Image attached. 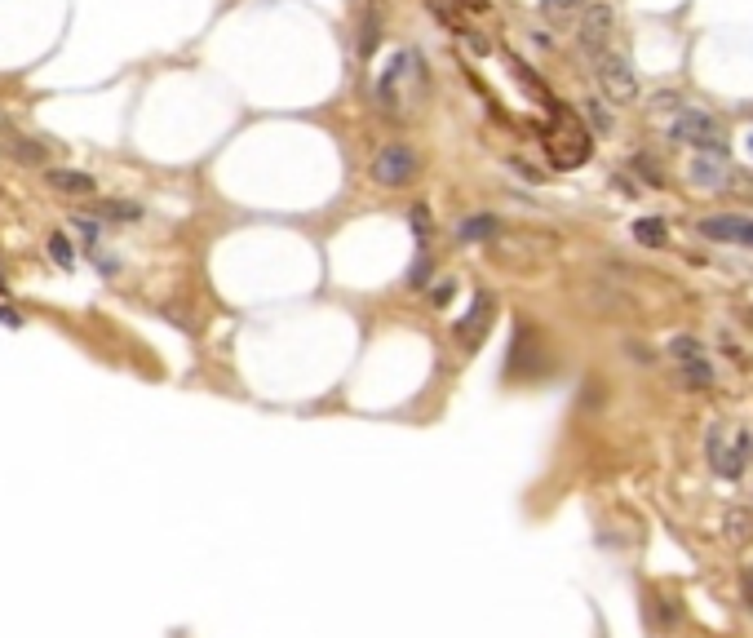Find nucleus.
Listing matches in <instances>:
<instances>
[{
    "label": "nucleus",
    "instance_id": "f257e3e1",
    "mask_svg": "<svg viewBox=\"0 0 753 638\" xmlns=\"http://www.w3.org/2000/svg\"><path fill=\"white\" fill-rule=\"evenodd\" d=\"M541 137H546L549 160L558 168H577L589 160V134L581 129V120H577L572 111H563V106H554V116H549V125Z\"/></svg>",
    "mask_w": 753,
    "mask_h": 638
},
{
    "label": "nucleus",
    "instance_id": "f03ea898",
    "mask_svg": "<svg viewBox=\"0 0 753 638\" xmlns=\"http://www.w3.org/2000/svg\"><path fill=\"white\" fill-rule=\"evenodd\" d=\"M669 137L696 147V151H705V156H709V151L727 156V129H722V120L705 116V111H683V116L669 125Z\"/></svg>",
    "mask_w": 753,
    "mask_h": 638
},
{
    "label": "nucleus",
    "instance_id": "7ed1b4c3",
    "mask_svg": "<svg viewBox=\"0 0 753 638\" xmlns=\"http://www.w3.org/2000/svg\"><path fill=\"white\" fill-rule=\"evenodd\" d=\"M373 177L381 187H408L421 177V160L408 142H386L373 156Z\"/></svg>",
    "mask_w": 753,
    "mask_h": 638
},
{
    "label": "nucleus",
    "instance_id": "20e7f679",
    "mask_svg": "<svg viewBox=\"0 0 753 638\" xmlns=\"http://www.w3.org/2000/svg\"><path fill=\"white\" fill-rule=\"evenodd\" d=\"M594 76H598V89L612 102H629L638 94V76H634V67H629L625 54H603V58H594Z\"/></svg>",
    "mask_w": 753,
    "mask_h": 638
},
{
    "label": "nucleus",
    "instance_id": "39448f33",
    "mask_svg": "<svg viewBox=\"0 0 753 638\" xmlns=\"http://www.w3.org/2000/svg\"><path fill=\"white\" fill-rule=\"evenodd\" d=\"M612 23H617L612 5H589V9L581 14V49L589 54V58H603V54H607Z\"/></svg>",
    "mask_w": 753,
    "mask_h": 638
},
{
    "label": "nucleus",
    "instance_id": "423d86ee",
    "mask_svg": "<svg viewBox=\"0 0 753 638\" xmlns=\"http://www.w3.org/2000/svg\"><path fill=\"white\" fill-rule=\"evenodd\" d=\"M492 319H497V302H492V293H475V306L466 310V319L457 324V341L466 346V350H475L483 341V333L492 329Z\"/></svg>",
    "mask_w": 753,
    "mask_h": 638
},
{
    "label": "nucleus",
    "instance_id": "0eeeda50",
    "mask_svg": "<svg viewBox=\"0 0 753 638\" xmlns=\"http://www.w3.org/2000/svg\"><path fill=\"white\" fill-rule=\"evenodd\" d=\"M700 236L718 239V244H745V248H753V218H740V213L705 218V222H700Z\"/></svg>",
    "mask_w": 753,
    "mask_h": 638
},
{
    "label": "nucleus",
    "instance_id": "6e6552de",
    "mask_svg": "<svg viewBox=\"0 0 753 638\" xmlns=\"http://www.w3.org/2000/svg\"><path fill=\"white\" fill-rule=\"evenodd\" d=\"M45 182H49L54 191H63V196H94V191H98V177H94V173H80V168H49Z\"/></svg>",
    "mask_w": 753,
    "mask_h": 638
},
{
    "label": "nucleus",
    "instance_id": "1a4fd4ad",
    "mask_svg": "<svg viewBox=\"0 0 753 638\" xmlns=\"http://www.w3.org/2000/svg\"><path fill=\"white\" fill-rule=\"evenodd\" d=\"M501 236V218L497 213H475V218H466L461 227H457V239L461 244H479V239H492Z\"/></svg>",
    "mask_w": 753,
    "mask_h": 638
},
{
    "label": "nucleus",
    "instance_id": "9d476101",
    "mask_svg": "<svg viewBox=\"0 0 753 638\" xmlns=\"http://www.w3.org/2000/svg\"><path fill=\"white\" fill-rule=\"evenodd\" d=\"M376 40H381V0H368V14L359 27V58H373Z\"/></svg>",
    "mask_w": 753,
    "mask_h": 638
},
{
    "label": "nucleus",
    "instance_id": "9b49d317",
    "mask_svg": "<svg viewBox=\"0 0 753 638\" xmlns=\"http://www.w3.org/2000/svg\"><path fill=\"white\" fill-rule=\"evenodd\" d=\"M691 177H696L700 187H722V182H727V156H718V160H714V156H700V160L691 165Z\"/></svg>",
    "mask_w": 753,
    "mask_h": 638
},
{
    "label": "nucleus",
    "instance_id": "f8f14e48",
    "mask_svg": "<svg viewBox=\"0 0 753 638\" xmlns=\"http://www.w3.org/2000/svg\"><path fill=\"white\" fill-rule=\"evenodd\" d=\"M634 239H638L643 248H665V244H669V231H665L660 218H638V222H634Z\"/></svg>",
    "mask_w": 753,
    "mask_h": 638
},
{
    "label": "nucleus",
    "instance_id": "ddd939ff",
    "mask_svg": "<svg viewBox=\"0 0 753 638\" xmlns=\"http://www.w3.org/2000/svg\"><path fill=\"white\" fill-rule=\"evenodd\" d=\"M589 0H541V14L549 23H572V14H585Z\"/></svg>",
    "mask_w": 753,
    "mask_h": 638
},
{
    "label": "nucleus",
    "instance_id": "4468645a",
    "mask_svg": "<svg viewBox=\"0 0 753 638\" xmlns=\"http://www.w3.org/2000/svg\"><path fill=\"white\" fill-rule=\"evenodd\" d=\"M94 213H103V218H111V222H137V218H142V208H137V204H125V200L94 204Z\"/></svg>",
    "mask_w": 753,
    "mask_h": 638
},
{
    "label": "nucleus",
    "instance_id": "2eb2a0df",
    "mask_svg": "<svg viewBox=\"0 0 753 638\" xmlns=\"http://www.w3.org/2000/svg\"><path fill=\"white\" fill-rule=\"evenodd\" d=\"M49 258L58 262L63 270L75 267V253H71V239L67 236H49Z\"/></svg>",
    "mask_w": 753,
    "mask_h": 638
},
{
    "label": "nucleus",
    "instance_id": "dca6fc26",
    "mask_svg": "<svg viewBox=\"0 0 753 638\" xmlns=\"http://www.w3.org/2000/svg\"><path fill=\"white\" fill-rule=\"evenodd\" d=\"M9 151H14V160H27V165H40V160H45V147H40V142H27V137H18Z\"/></svg>",
    "mask_w": 753,
    "mask_h": 638
},
{
    "label": "nucleus",
    "instance_id": "f3484780",
    "mask_svg": "<svg viewBox=\"0 0 753 638\" xmlns=\"http://www.w3.org/2000/svg\"><path fill=\"white\" fill-rule=\"evenodd\" d=\"M727 532H731L736 541H749L753 537V519L749 514H740V510H731V514H727Z\"/></svg>",
    "mask_w": 753,
    "mask_h": 638
},
{
    "label": "nucleus",
    "instance_id": "a211bd4d",
    "mask_svg": "<svg viewBox=\"0 0 753 638\" xmlns=\"http://www.w3.org/2000/svg\"><path fill=\"white\" fill-rule=\"evenodd\" d=\"M669 350H674V355H678L683 364L700 360V341H696V337H674V341H669Z\"/></svg>",
    "mask_w": 753,
    "mask_h": 638
},
{
    "label": "nucleus",
    "instance_id": "6ab92c4d",
    "mask_svg": "<svg viewBox=\"0 0 753 638\" xmlns=\"http://www.w3.org/2000/svg\"><path fill=\"white\" fill-rule=\"evenodd\" d=\"M585 111H589V120H594V129H603V134H607V129H612V116H607V111H603V102H585Z\"/></svg>",
    "mask_w": 753,
    "mask_h": 638
},
{
    "label": "nucleus",
    "instance_id": "aec40b11",
    "mask_svg": "<svg viewBox=\"0 0 753 638\" xmlns=\"http://www.w3.org/2000/svg\"><path fill=\"white\" fill-rule=\"evenodd\" d=\"M0 324H5V329H23L18 310H9V306H0Z\"/></svg>",
    "mask_w": 753,
    "mask_h": 638
},
{
    "label": "nucleus",
    "instance_id": "412c9836",
    "mask_svg": "<svg viewBox=\"0 0 753 638\" xmlns=\"http://www.w3.org/2000/svg\"><path fill=\"white\" fill-rule=\"evenodd\" d=\"M452 302V284H439V293H435V306H447Z\"/></svg>",
    "mask_w": 753,
    "mask_h": 638
},
{
    "label": "nucleus",
    "instance_id": "4be33fe9",
    "mask_svg": "<svg viewBox=\"0 0 753 638\" xmlns=\"http://www.w3.org/2000/svg\"><path fill=\"white\" fill-rule=\"evenodd\" d=\"M745 603L753 607V568H745Z\"/></svg>",
    "mask_w": 753,
    "mask_h": 638
},
{
    "label": "nucleus",
    "instance_id": "5701e85b",
    "mask_svg": "<svg viewBox=\"0 0 753 638\" xmlns=\"http://www.w3.org/2000/svg\"><path fill=\"white\" fill-rule=\"evenodd\" d=\"M0 293H9V279H5V270H0Z\"/></svg>",
    "mask_w": 753,
    "mask_h": 638
},
{
    "label": "nucleus",
    "instance_id": "b1692460",
    "mask_svg": "<svg viewBox=\"0 0 753 638\" xmlns=\"http://www.w3.org/2000/svg\"><path fill=\"white\" fill-rule=\"evenodd\" d=\"M749 151H753V134H749Z\"/></svg>",
    "mask_w": 753,
    "mask_h": 638
},
{
    "label": "nucleus",
    "instance_id": "393cba45",
    "mask_svg": "<svg viewBox=\"0 0 753 638\" xmlns=\"http://www.w3.org/2000/svg\"><path fill=\"white\" fill-rule=\"evenodd\" d=\"M749 120H753V106H749Z\"/></svg>",
    "mask_w": 753,
    "mask_h": 638
},
{
    "label": "nucleus",
    "instance_id": "a878e982",
    "mask_svg": "<svg viewBox=\"0 0 753 638\" xmlns=\"http://www.w3.org/2000/svg\"><path fill=\"white\" fill-rule=\"evenodd\" d=\"M749 319H753V306H749Z\"/></svg>",
    "mask_w": 753,
    "mask_h": 638
}]
</instances>
